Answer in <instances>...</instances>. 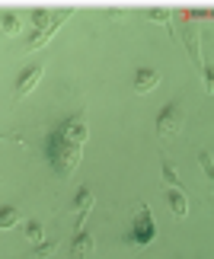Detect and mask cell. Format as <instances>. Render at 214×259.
Here are the masks:
<instances>
[{
    "label": "cell",
    "mask_w": 214,
    "mask_h": 259,
    "mask_svg": "<svg viewBox=\"0 0 214 259\" xmlns=\"http://www.w3.org/2000/svg\"><path fill=\"white\" fill-rule=\"evenodd\" d=\"M0 29H4L7 35H16L19 29H23V16H19V13H13V10H7V13L0 16Z\"/></svg>",
    "instance_id": "11"
},
{
    "label": "cell",
    "mask_w": 214,
    "mask_h": 259,
    "mask_svg": "<svg viewBox=\"0 0 214 259\" xmlns=\"http://www.w3.org/2000/svg\"><path fill=\"white\" fill-rule=\"evenodd\" d=\"M96 250V240L90 231H77L74 243H71V259H90V253Z\"/></svg>",
    "instance_id": "7"
},
{
    "label": "cell",
    "mask_w": 214,
    "mask_h": 259,
    "mask_svg": "<svg viewBox=\"0 0 214 259\" xmlns=\"http://www.w3.org/2000/svg\"><path fill=\"white\" fill-rule=\"evenodd\" d=\"M160 83V71H153V67H138L134 71V90L138 93H150V90H157Z\"/></svg>",
    "instance_id": "9"
},
{
    "label": "cell",
    "mask_w": 214,
    "mask_h": 259,
    "mask_svg": "<svg viewBox=\"0 0 214 259\" xmlns=\"http://www.w3.org/2000/svg\"><path fill=\"white\" fill-rule=\"evenodd\" d=\"M182 125H186V109H182V103H167L160 109V115H157V135L160 138H176L182 132Z\"/></svg>",
    "instance_id": "3"
},
{
    "label": "cell",
    "mask_w": 214,
    "mask_h": 259,
    "mask_svg": "<svg viewBox=\"0 0 214 259\" xmlns=\"http://www.w3.org/2000/svg\"><path fill=\"white\" fill-rule=\"evenodd\" d=\"M32 26H35V32H42V29H48L51 26V19H55V13H48V10H32Z\"/></svg>",
    "instance_id": "12"
},
{
    "label": "cell",
    "mask_w": 214,
    "mask_h": 259,
    "mask_svg": "<svg viewBox=\"0 0 214 259\" xmlns=\"http://www.w3.org/2000/svg\"><path fill=\"white\" fill-rule=\"evenodd\" d=\"M186 45H189V55L195 58V64L201 67V48H198V32L195 29H186Z\"/></svg>",
    "instance_id": "13"
},
{
    "label": "cell",
    "mask_w": 214,
    "mask_h": 259,
    "mask_svg": "<svg viewBox=\"0 0 214 259\" xmlns=\"http://www.w3.org/2000/svg\"><path fill=\"white\" fill-rule=\"evenodd\" d=\"M23 237H26V240H32V243H42V237H45L42 221H29V224H26V231H23Z\"/></svg>",
    "instance_id": "14"
},
{
    "label": "cell",
    "mask_w": 214,
    "mask_h": 259,
    "mask_svg": "<svg viewBox=\"0 0 214 259\" xmlns=\"http://www.w3.org/2000/svg\"><path fill=\"white\" fill-rule=\"evenodd\" d=\"M67 19H71V10H61V13H55L51 26H48V29H42V32H32V35H29L26 48H29V52H38L42 45H48V42L55 38V32H58V29H61V26L67 23Z\"/></svg>",
    "instance_id": "4"
},
{
    "label": "cell",
    "mask_w": 214,
    "mask_h": 259,
    "mask_svg": "<svg viewBox=\"0 0 214 259\" xmlns=\"http://www.w3.org/2000/svg\"><path fill=\"white\" fill-rule=\"evenodd\" d=\"M19 208L13 205H0V231H13V227H19Z\"/></svg>",
    "instance_id": "10"
},
{
    "label": "cell",
    "mask_w": 214,
    "mask_h": 259,
    "mask_svg": "<svg viewBox=\"0 0 214 259\" xmlns=\"http://www.w3.org/2000/svg\"><path fill=\"white\" fill-rule=\"evenodd\" d=\"M198 163H201V170H205V176L211 179V176H214V163H211V151H198Z\"/></svg>",
    "instance_id": "17"
},
{
    "label": "cell",
    "mask_w": 214,
    "mask_h": 259,
    "mask_svg": "<svg viewBox=\"0 0 214 259\" xmlns=\"http://www.w3.org/2000/svg\"><path fill=\"white\" fill-rule=\"evenodd\" d=\"M42 74H45V67H42V64H29L26 71L16 77V90H13V96H16V99L29 96V93H32V90L38 87V80H42Z\"/></svg>",
    "instance_id": "5"
},
{
    "label": "cell",
    "mask_w": 214,
    "mask_h": 259,
    "mask_svg": "<svg viewBox=\"0 0 214 259\" xmlns=\"http://www.w3.org/2000/svg\"><path fill=\"white\" fill-rule=\"evenodd\" d=\"M163 186H179V170L173 160H163Z\"/></svg>",
    "instance_id": "15"
},
{
    "label": "cell",
    "mask_w": 214,
    "mask_h": 259,
    "mask_svg": "<svg viewBox=\"0 0 214 259\" xmlns=\"http://www.w3.org/2000/svg\"><path fill=\"white\" fill-rule=\"evenodd\" d=\"M93 202H96V195H93V189H90V186H80V189H77V195H74V208H77V224H80V231H83L86 214L93 211Z\"/></svg>",
    "instance_id": "6"
},
{
    "label": "cell",
    "mask_w": 214,
    "mask_h": 259,
    "mask_svg": "<svg viewBox=\"0 0 214 259\" xmlns=\"http://www.w3.org/2000/svg\"><path fill=\"white\" fill-rule=\"evenodd\" d=\"M150 19H157V23H170L173 13H170V10H163V7H157V10H150Z\"/></svg>",
    "instance_id": "18"
},
{
    "label": "cell",
    "mask_w": 214,
    "mask_h": 259,
    "mask_svg": "<svg viewBox=\"0 0 214 259\" xmlns=\"http://www.w3.org/2000/svg\"><path fill=\"white\" fill-rule=\"evenodd\" d=\"M55 250H58V240H42V243L35 246V253H32V259H48V256H51Z\"/></svg>",
    "instance_id": "16"
},
{
    "label": "cell",
    "mask_w": 214,
    "mask_h": 259,
    "mask_svg": "<svg viewBox=\"0 0 214 259\" xmlns=\"http://www.w3.org/2000/svg\"><path fill=\"white\" fill-rule=\"evenodd\" d=\"M125 240H128L131 246H147V243L157 240V221H153V211H150L147 202L138 205V211H134V218H131V227H128V234H125Z\"/></svg>",
    "instance_id": "2"
},
{
    "label": "cell",
    "mask_w": 214,
    "mask_h": 259,
    "mask_svg": "<svg viewBox=\"0 0 214 259\" xmlns=\"http://www.w3.org/2000/svg\"><path fill=\"white\" fill-rule=\"evenodd\" d=\"M163 192H167V202H170V211L173 214H176V218H186L189 214V195L182 192L179 186H167Z\"/></svg>",
    "instance_id": "8"
},
{
    "label": "cell",
    "mask_w": 214,
    "mask_h": 259,
    "mask_svg": "<svg viewBox=\"0 0 214 259\" xmlns=\"http://www.w3.org/2000/svg\"><path fill=\"white\" fill-rule=\"evenodd\" d=\"M80 151H83L80 144L64 141L58 132H51V135H48V141H45V157H48V163L55 166L58 176H71L77 170V163H80Z\"/></svg>",
    "instance_id": "1"
}]
</instances>
